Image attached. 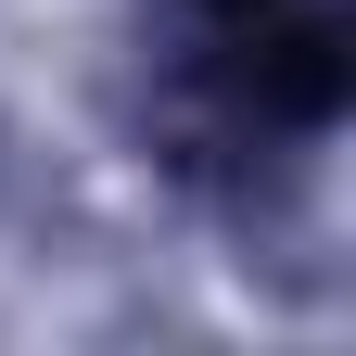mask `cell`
Returning <instances> with one entry per match:
<instances>
[{
  "label": "cell",
  "instance_id": "obj_1",
  "mask_svg": "<svg viewBox=\"0 0 356 356\" xmlns=\"http://www.w3.org/2000/svg\"><path fill=\"white\" fill-rule=\"evenodd\" d=\"M191 76L229 127L318 140L343 115V0H191Z\"/></svg>",
  "mask_w": 356,
  "mask_h": 356
}]
</instances>
